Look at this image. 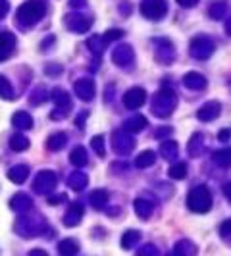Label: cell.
<instances>
[{
	"label": "cell",
	"instance_id": "cell-31",
	"mask_svg": "<svg viewBox=\"0 0 231 256\" xmlns=\"http://www.w3.org/2000/svg\"><path fill=\"white\" fill-rule=\"evenodd\" d=\"M139 241H141V233L137 229H127L123 233V237H121V249L129 251V249H133L137 245Z\"/></svg>",
	"mask_w": 231,
	"mask_h": 256
},
{
	"label": "cell",
	"instance_id": "cell-32",
	"mask_svg": "<svg viewBox=\"0 0 231 256\" xmlns=\"http://www.w3.org/2000/svg\"><path fill=\"white\" fill-rule=\"evenodd\" d=\"M29 139L23 135V133H14L12 137H10V148L12 150H16V152H22V150H27L29 148Z\"/></svg>",
	"mask_w": 231,
	"mask_h": 256
},
{
	"label": "cell",
	"instance_id": "cell-22",
	"mask_svg": "<svg viewBox=\"0 0 231 256\" xmlns=\"http://www.w3.org/2000/svg\"><path fill=\"white\" fill-rule=\"evenodd\" d=\"M87 183H89V177L85 173H81V171H73L68 177V187L73 189V191H83L87 187Z\"/></svg>",
	"mask_w": 231,
	"mask_h": 256
},
{
	"label": "cell",
	"instance_id": "cell-33",
	"mask_svg": "<svg viewBox=\"0 0 231 256\" xmlns=\"http://www.w3.org/2000/svg\"><path fill=\"white\" fill-rule=\"evenodd\" d=\"M58 253L64 256L77 255V253H79V245H77L75 239H64V241H60V245H58Z\"/></svg>",
	"mask_w": 231,
	"mask_h": 256
},
{
	"label": "cell",
	"instance_id": "cell-56",
	"mask_svg": "<svg viewBox=\"0 0 231 256\" xmlns=\"http://www.w3.org/2000/svg\"><path fill=\"white\" fill-rule=\"evenodd\" d=\"M31 255H33V256H37V255H39V256H45L46 253H45V251H31Z\"/></svg>",
	"mask_w": 231,
	"mask_h": 256
},
{
	"label": "cell",
	"instance_id": "cell-15",
	"mask_svg": "<svg viewBox=\"0 0 231 256\" xmlns=\"http://www.w3.org/2000/svg\"><path fill=\"white\" fill-rule=\"evenodd\" d=\"M220 112H222V104H220L218 100H212V102L204 104V106L197 112V117H199L201 121H212V119H216V117L220 116Z\"/></svg>",
	"mask_w": 231,
	"mask_h": 256
},
{
	"label": "cell",
	"instance_id": "cell-55",
	"mask_svg": "<svg viewBox=\"0 0 231 256\" xmlns=\"http://www.w3.org/2000/svg\"><path fill=\"white\" fill-rule=\"evenodd\" d=\"M54 41H56V39H54V37H46V41H45V45H43V47H48V45H50V43H54Z\"/></svg>",
	"mask_w": 231,
	"mask_h": 256
},
{
	"label": "cell",
	"instance_id": "cell-23",
	"mask_svg": "<svg viewBox=\"0 0 231 256\" xmlns=\"http://www.w3.org/2000/svg\"><path fill=\"white\" fill-rule=\"evenodd\" d=\"M160 154H162V158H166V160H175L177 154H179L177 142H175V141H164L160 146Z\"/></svg>",
	"mask_w": 231,
	"mask_h": 256
},
{
	"label": "cell",
	"instance_id": "cell-19",
	"mask_svg": "<svg viewBox=\"0 0 231 256\" xmlns=\"http://www.w3.org/2000/svg\"><path fill=\"white\" fill-rule=\"evenodd\" d=\"M183 83L185 87H189L193 91H202L206 87V77L201 75V73H197V71H191V73H187L183 77Z\"/></svg>",
	"mask_w": 231,
	"mask_h": 256
},
{
	"label": "cell",
	"instance_id": "cell-45",
	"mask_svg": "<svg viewBox=\"0 0 231 256\" xmlns=\"http://www.w3.org/2000/svg\"><path fill=\"white\" fill-rule=\"evenodd\" d=\"M218 139L222 141V142H228L231 139V127H226V129H222L220 133H218Z\"/></svg>",
	"mask_w": 231,
	"mask_h": 256
},
{
	"label": "cell",
	"instance_id": "cell-43",
	"mask_svg": "<svg viewBox=\"0 0 231 256\" xmlns=\"http://www.w3.org/2000/svg\"><path fill=\"white\" fill-rule=\"evenodd\" d=\"M45 70H46V75H50V77H58V75L62 73V66H58V64H48Z\"/></svg>",
	"mask_w": 231,
	"mask_h": 256
},
{
	"label": "cell",
	"instance_id": "cell-17",
	"mask_svg": "<svg viewBox=\"0 0 231 256\" xmlns=\"http://www.w3.org/2000/svg\"><path fill=\"white\" fill-rule=\"evenodd\" d=\"M50 96H52L56 108H60V110H64V112H69V110H71V96H69L68 91H64V89H54V91L50 93Z\"/></svg>",
	"mask_w": 231,
	"mask_h": 256
},
{
	"label": "cell",
	"instance_id": "cell-12",
	"mask_svg": "<svg viewBox=\"0 0 231 256\" xmlns=\"http://www.w3.org/2000/svg\"><path fill=\"white\" fill-rule=\"evenodd\" d=\"M16 48V35L10 31H0V62L8 60Z\"/></svg>",
	"mask_w": 231,
	"mask_h": 256
},
{
	"label": "cell",
	"instance_id": "cell-25",
	"mask_svg": "<svg viewBox=\"0 0 231 256\" xmlns=\"http://www.w3.org/2000/svg\"><path fill=\"white\" fill-rule=\"evenodd\" d=\"M212 160L220 168H231V146L230 148H220L212 154Z\"/></svg>",
	"mask_w": 231,
	"mask_h": 256
},
{
	"label": "cell",
	"instance_id": "cell-21",
	"mask_svg": "<svg viewBox=\"0 0 231 256\" xmlns=\"http://www.w3.org/2000/svg\"><path fill=\"white\" fill-rule=\"evenodd\" d=\"M12 125L16 127V129H22V131H27V129H31L33 127V117L29 116L27 112H16L14 116H12Z\"/></svg>",
	"mask_w": 231,
	"mask_h": 256
},
{
	"label": "cell",
	"instance_id": "cell-14",
	"mask_svg": "<svg viewBox=\"0 0 231 256\" xmlns=\"http://www.w3.org/2000/svg\"><path fill=\"white\" fill-rule=\"evenodd\" d=\"M83 214H85V210H83V206H81L79 202H71L68 212H66V216H64V224H66L68 228H75V226H79Z\"/></svg>",
	"mask_w": 231,
	"mask_h": 256
},
{
	"label": "cell",
	"instance_id": "cell-8",
	"mask_svg": "<svg viewBox=\"0 0 231 256\" xmlns=\"http://www.w3.org/2000/svg\"><path fill=\"white\" fill-rule=\"evenodd\" d=\"M16 233H20L23 237H33V235H39L43 231V228L39 226V218H33V216H23L16 222Z\"/></svg>",
	"mask_w": 231,
	"mask_h": 256
},
{
	"label": "cell",
	"instance_id": "cell-30",
	"mask_svg": "<svg viewBox=\"0 0 231 256\" xmlns=\"http://www.w3.org/2000/svg\"><path fill=\"white\" fill-rule=\"evenodd\" d=\"M89 200H91V204L94 208H98V210L104 208L106 202H108V191H106V189H96V191H92Z\"/></svg>",
	"mask_w": 231,
	"mask_h": 256
},
{
	"label": "cell",
	"instance_id": "cell-47",
	"mask_svg": "<svg viewBox=\"0 0 231 256\" xmlns=\"http://www.w3.org/2000/svg\"><path fill=\"white\" fill-rule=\"evenodd\" d=\"M172 133H173V129H172V127H160V129L156 131V137L162 139V137H168V135H172Z\"/></svg>",
	"mask_w": 231,
	"mask_h": 256
},
{
	"label": "cell",
	"instance_id": "cell-28",
	"mask_svg": "<svg viewBox=\"0 0 231 256\" xmlns=\"http://www.w3.org/2000/svg\"><path fill=\"white\" fill-rule=\"evenodd\" d=\"M66 142H68V135L62 133V131H58V133H54V135L48 137L46 146H48L50 150H62V148L66 146Z\"/></svg>",
	"mask_w": 231,
	"mask_h": 256
},
{
	"label": "cell",
	"instance_id": "cell-24",
	"mask_svg": "<svg viewBox=\"0 0 231 256\" xmlns=\"http://www.w3.org/2000/svg\"><path fill=\"white\" fill-rule=\"evenodd\" d=\"M27 175H29V168L27 166H23V164H20V166H14V168H10L8 170V177L14 181V183H23L25 179H27Z\"/></svg>",
	"mask_w": 231,
	"mask_h": 256
},
{
	"label": "cell",
	"instance_id": "cell-20",
	"mask_svg": "<svg viewBox=\"0 0 231 256\" xmlns=\"http://www.w3.org/2000/svg\"><path fill=\"white\" fill-rule=\"evenodd\" d=\"M133 208H135V214H137L141 220H148L152 216V210H154V204L146 199H135L133 202Z\"/></svg>",
	"mask_w": 231,
	"mask_h": 256
},
{
	"label": "cell",
	"instance_id": "cell-10",
	"mask_svg": "<svg viewBox=\"0 0 231 256\" xmlns=\"http://www.w3.org/2000/svg\"><path fill=\"white\" fill-rule=\"evenodd\" d=\"M144 102H146V91L141 89V87H133V89H129L127 93L123 94V104L129 110H137Z\"/></svg>",
	"mask_w": 231,
	"mask_h": 256
},
{
	"label": "cell",
	"instance_id": "cell-44",
	"mask_svg": "<svg viewBox=\"0 0 231 256\" xmlns=\"http://www.w3.org/2000/svg\"><path fill=\"white\" fill-rule=\"evenodd\" d=\"M220 235H222V237H231V220H226V222L220 226Z\"/></svg>",
	"mask_w": 231,
	"mask_h": 256
},
{
	"label": "cell",
	"instance_id": "cell-26",
	"mask_svg": "<svg viewBox=\"0 0 231 256\" xmlns=\"http://www.w3.org/2000/svg\"><path fill=\"white\" fill-rule=\"evenodd\" d=\"M204 150V137L202 133H195L189 141V154L191 156H201Z\"/></svg>",
	"mask_w": 231,
	"mask_h": 256
},
{
	"label": "cell",
	"instance_id": "cell-51",
	"mask_svg": "<svg viewBox=\"0 0 231 256\" xmlns=\"http://www.w3.org/2000/svg\"><path fill=\"white\" fill-rule=\"evenodd\" d=\"M197 2H199V0H177V4L183 6V8H193Z\"/></svg>",
	"mask_w": 231,
	"mask_h": 256
},
{
	"label": "cell",
	"instance_id": "cell-16",
	"mask_svg": "<svg viewBox=\"0 0 231 256\" xmlns=\"http://www.w3.org/2000/svg\"><path fill=\"white\" fill-rule=\"evenodd\" d=\"M94 93H96V89H94V83H92L91 79H79L75 83V94L81 100H92Z\"/></svg>",
	"mask_w": 231,
	"mask_h": 256
},
{
	"label": "cell",
	"instance_id": "cell-40",
	"mask_svg": "<svg viewBox=\"0 0 231 256\" xmlns=\"http://www.w3.org/2000/svg\"><path fill=\"white\" fill-rule=\"evenodd\" d=\"M46 98H48V93H46L45 87H39V89H35L33 94H31V104L33 106H39V104H43Z\"/></svg>",
	"mask_w": 231,
	"mask_h": 256
},
{
	"label": "cell",
	"instance_id": "cell-4",
	"mask_svg": "<svg viewBox=\"0 0 231 256\" xmlns=\"http://www.w3.org/2000/svg\"><path fill=\"white\" fill-rule=\"evenodd\" d=\"M214 48H216V45H214L212 39H208L204 35H199V37H195V39L191 41L189 50H191V56H193V58H197V60H206V58L212 56Z\"/></svg>",
	"mask_w": 231,
	"mask_h": 256
},
{
	"label": "cell",
	"instance_id": "cell-49",
	"mask_svg": "<svg viewBox=\"0 0 231 256\" xmlns=\"http://www.w3.org/2000/svg\"><path fill=\"white\" fill-rule=\"evenodd\" d=\"M8 6H10V4H8V0H0V20L8 14Z\"/></svg>",
	"mask_w": 231,
	"mask_h": 256
},
{
	"label": "cell",
	"instance_id": "cell-11",
	"mask_svg": "<svg viewBox=\"0 0 231 256\" xmlns=\"http://www.w3.org/2000/svg\"><path fill=\"white\" fill-rule=\"evenodd\" d=\"M112 60L116 66L119 68H127L133 62V48L129 45H117L116 50L112 52Z\"/></svg>",
	"mask_w": 231,
	"mask_h": 256
},
{
	"label": "cell",
	"instance_id": "cell-18",
	"mask_svg": "<svg viewBox=\"0 0 231 256\" xmlns=\"http://www.w3.org/2000/svg\"><path fill=\"white\" fill-rule=\"evenodd\" d=\"M10 208L14 210V212H27V210L33 208V200H31L29 195L18 193V195L12 197V200H10Z\"/></svg>",
	"mask_w": 231,
	"mask_h": 256
},
{
	"label": "cell",
	"instance_id": "cell-57",
	"mask_svg": "<svg viewBox=\"0 0 231 256\" xmlns=\"http://www.w3.org/2000/svg\"><path fill=\"white\" fill-rule=\"evenodd\" d=\"M226 31H228V33L231 35V18L228 20V22H226Z\"/></svg>",
	"mask_w": 231,
	"mask_h": 256
},
{
	"label": "cell",
	"instance_id": "cell-5",
	"mask_svg": "<svg viewBox=\"0 0 231 256\" xmlns=\"http://www.w3.org/2000/svg\"><path fill=\"white\" fill-rule=\"evenodd\" d=\"M56 185H58V177H56V173L50 171V170H43V171H39L37 177H35L33 191L39 193V195H50Z\"/></svg>",
	"mask_w": 231,
	"mask_h": 256
},
{
	"label": "cell",
	"instance_id": "cell-2",
	"mask_svg": "<svg viewBox=\"0 0 231 256\" xmlns=\"http://www.w3.org/2000/svg\"><path fill=\"white\" fill-rule=\"evenodd\" d=\"M177 106V94L170 87H162L158 93L154 94V102H152V114L160 117L170 116Z\"/></svg>",
	"mask_w": 231,
	"mask_h": 256
},
{
	"label": "cell",
	"instance_id": "cell-41",
	"mask_svg": "<svg viewBox=\"0 0 231 256\" xmlns=\"http://www.w3.org/2000/svg\"><path fill=\"white\" fill-rule=\"evenodd\" d=\"M91 146L94 148V152H96L98 156H104V154H106V150H104V137H102V135H96V137H92V139H91Z\"/></svg>",
	"mask_w": 231,
	"mask_h": 256
},
{
	"label": "cell",
	"instance_id": "cell-36",
	"mask_svg": "<svg viewBox=\"0 0 231 256\" xmlns=\"http://www.w3.org/2000/svg\"><path fill=\"white\" fill-rule=\"evenodd\" d=\"M173 253H175L177 256H191V255L197 253V247H195L191 241H179V243L175 245Z\"/></svg>",
	"mask_w": 231,
	"mask_h": 256
},
{
	"label": "cell",
	"instance_id": "cell-29",
	"mask_svg": "<svg viewBox=\"0 0 231 256\" xmlns=\"http://www.w3.org/2000/svg\"><path fill=\"white\" fill-rule=\"evenodd\" d=\"M144 127H146V117L144 116H133L131 119H127V121L123 123V129L129 131V133H139V131L144 129Z\"/></svg>",
	"mask_w": 231,
	"mask_h": 256
},
{
	"label": "cell",
	"instance_id": "cell-9",
	"mask_svg": "<svg viewBox=\"0 0 231 256\" xmlns=\"http://www.w3.org/2000/svg\"><path fill=\"white\" fill-rule=\"evenodd\" d=\"M92 24V18H85L79 12H71L66 16V27L73 33H85Z\"/></svg>",
	"mask_w": 231,
	"mask_h": 256
},
{
	"label": "cell",
	"instance_id": "cell-1",
	"mask_svg": "<svg viewBox=\"0 0 231 256\" xmlns=\"http://www.w3.org/2000/svg\"><path fill=\"white\" fill-rule=\"evenodd\" d=\"M46 14V4L43 0H27L23 2L16 14V22L20 24V27L29 29L31 25H35L37 22H41Z\"/></svg>",
	"mask_w": 231,
	"mask_h": 256
},
{
	"label": "cell",
	"instance_id": "cell-27",
	"mask_svg": "<svg viewBox=\"0 0 231 256\" xmlns=\"http://www.w3.org/2000/svg\"><path fill=\"white\" fill-rule=\"evenodd\" d=\"M69 160H71V164H73L75 168H83V166L87 164V160H89L85 146H75V148L71 150V154H69Z\"/></svg>",
	"mask_w": 231,
	"mask_h": 256
},
{
	"label": "cell",
	"instance_id": "cell-50",
	"mask_svg": "<svg viewBox=\"0 0 231 256\" xmlns=\"http://www.w3.org/2000/svg\"><path fill=\"white\" fill-rule=\"evenodd\" d=\"M66 114H68V112H64V110L56 108V110L50 114V117H52V119H64V116H66Z\"/></svg>",
	"mask_w": 231,
	"mask_h": 256
},
{
	"label": "cell",
	"instance_id": "cell-46",
	"mask_svg": "<svg viewBox=\"0 0 231 256\" xmlns=\"http://www.w3.org/2000/svg\"><path fill=\"white\" fill-rule=\"evenodd\" d=\"M139 255H158V251L152 247V245H146V247H141L137 251Z\"/></svg>",
	"mask_w": 231,
	"mask_h": 256
},
{
	"label": "cell",
	"instance_id": "cell-54",
	"mask_svg": "<svg viewBox=\"0 0 231 256\" xmlns=\"http://www.w3.org/2000/svg\"><path fill=\"white\" fill-rule=\"evenodd\" d=\"M224 195L228 197V200L231 202V181H230V183H226V185H224Z\"/></svg>",
	"mask_w": 231,
	"mask_h": 256
},
{
	"label": "cell",
	"instance_id": "cell-39",
	"mask_svg": "<svg viewBox=\"0 0 231 256\" xmlns=\"http://www.w3.org/2000/svg\"><path fill=\"white\" fill-rule=\"evenodd\" d=\"M226 8H228V4H226V2H214V4H212V8L208 10V14H210V18H212V20H222V18H224V14H226Z\"/></svg>",
	"mask_w": 231,
	"mask_h": 256
},
{
	"label": "cell",
	"instance_id": "cell-6",
	"mask_svg": "<svg viewBox=\"0 0 231 256\" xmlns=\"http://www.w3.org/2000/svg\"><path fill=\"white\" fill-rule=\"evenodd\" d=\"M112 144H114V152H117L119 156H127L135 148V139L131 137L129 131H116L112 135Z\"/></svg>",
	"mask_w": 231,
	"mask_h": 256
},
{
	"label": "cell",
	"instance_id": "cell-35",
	"mask_svg": "<svg viewBox=\"0 0 231 256\" xmlns=\"http://www.w3.org/2000/svg\"><path fill=\"white\" fill-rule=\"evenodd\" d=\"M154 162H156V154H154L152 150H144V152H141L137 158H135V166L141 168V170L150 168Z\"/></svg>",
	"mask_w": 231,
	"mask_h": 256
},
{
	"label": "cell",
	"instance_id": "cell-3",
	"mask_svg": "<svg viewBox=\"0 0 231 256\" xmlns=\"http://www.w3.org/2000/svg\"><path fill=\"white\" fill-rule=\"evenodd\" d=\"M187 206L191 212H197V214H204L212 206V193L206 185H199L195 187L189 197H187Z\"/></svg>",
	"mask_w": 231,
	"mask_h": 256
},
{
	"label": "cell",
	"instance_id": "cell-53",
	"mask_svg": "<svg viewBox=\"0 0 231 256\" xmlns=\"http://www.w3.org/2000/svg\"><path fill=\"white\" fill-rule=\"evenodd\" d=\"M69 6L71 8H79V6L85 8V0H69Z\"/></svg>",
	"mask_w": 231,
	"mask_h": 256
},
{
	"label": "cell",
	"instance_id": "cell-42",
	"mask_svg": "<svg viewBox=\"0 0 231 256\" xmlns=\"http://www.w3.org/2000/svg\"><path fill=\"white\" fill-rule=\"evenodd\" d=\"M123 35H125V33H123L121 29H108L102 37H104L106 43H112V41H119V39H123Z\"/></svg>",
	"mask_w": 231,
	"mask_h": 256
},
{
	"label": "cell",
	"instance_id": "cell-48",
	"mask_svg": "<svg viewBox=\"0 0 231 256\" xmlns=\"http://www.w3.org/2000/svg\"><path fill=\"white\" fill-rule=\"evenodd\" d=\"M66 200V197L64 195H58V197H48V204H60V202H64Z\"/></svg>",
	"mask_w": 231,
	"mask_h": 256
},
{
	"label": "cell",
	"instance_id": "cell-7",
	"mask_svg": "<svg viewBox=\"0 0 231 256\" xmlns=\"http://www.w3.org/2000/svg\"><path fill=\"white\" fill-rule=\"evenodd\" d=\"M166 0H143L141 2V12L144 18L156 22V20H162L166 16Z\"/></svg>",
	"mask_w": 231,
	"mask_h": 256
},
{
	"label": "cell",
	"instance_id": "cell-34",
	"mask_svg": "<svg viewBox=\"0 0 231 256\" xmlns=\"http://www.w3.org/2000/svg\"><path fill=\"white\" fill-rule=\"evenodd\" d=\"M108 43L104 41V37H100V35H92L91 39L87 41V47L91 50L92 54H96V56H100L102 52H104V47H106Z\"/></svg>",
	"mask_w": 231,
	"mask_h": 256
},
{
	"label": "cell",
	"instance_id": "cell-13",
	"mask_svg": "<svg viewBox=\"0 0 231 256\" xmlns=\"http://www.w3.org/2000/svg\"><path fill=\"white\" fill-rule=\"evenodd\" d=\"M156 58L162 64H172L173 58H175V50H173V45L168 41V39H160L156 43Z\"/></svg>",
	"mask_w": 231,
	"mask_h": 256
},
{
	"label": "cell",
	"instance_id": "cell-52",
	"mask_svg": "<svg viewBox=\"0 0 231 256\" xmlns=\"http://www.w3.org/2000/svg\"><path fill=\"white\" fill-rule=\"evenodd\" d=\"M87 116H89V112H79V116H77V125L79 127H83V121L87 119Z\"/></svg>",
	"mask_w": 231,
	"mask_h": 256
},
{
	"label": "cell",
	"instance_id": "cell-37",
	"mask_svg": "<svg viewBox=\"0 0 231 256\" xmlns=\"http://www.w3.org/2000/svg\"><path fill=\"white\" fill-rule=\"evenodd\" d=\"M170 177L172 179H185V175H187V164L185 162H175L172 168H170Z\"/></svg>",
	"mask_w": 231,
	"mask_h": 256
},
{
	"label": "cell",
	"instance_id": "cell-38",
	"mask_svg": "<svg viewBox=\"0 0 231 256\" xmlns=\"http://www.w3.org/2000/svg\"><path fill=\"white\" fill-rule=\"evenodd\" d=\"M0 98H4V100H12L14 98L12 85H10V81L4 75H0Z\"/></svg>",
	"mask_w": 231,
	"mask_h": 256
}]
</instances>
